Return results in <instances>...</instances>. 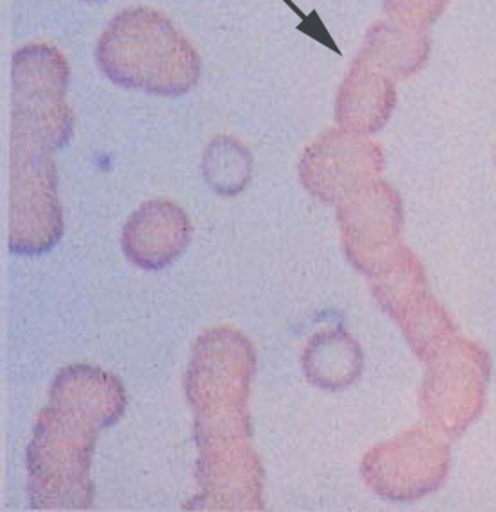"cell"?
I'll return each instance as SVG.
<instances>
[{
    "label": "cell",
    "mask_w": 496,
    "mask_h": 512,
    "mask_svg": "<svg viewBox=\"0 0 496 512\" xmlns=\"http://www.w3.org/2000/svg\"><path fill=\"white\" fill-rule=\"evenodd\" d=\"M97 61L117 85L162 95H180L196 83L201 63L171 20L149 8L113 18L97 47Z\"/></svg>",
    "instance_id": "obj_1"
},
{
    "label": "cell",
    "mask_w": 496,
    "mask_h": 512,
    "mask_svg": "<svg viewBox=\"0 0 496 512\" xmlns=\"http://www.w3.org/2000/svg\"><path fill=\"white\" fill-rule=\"evenodd\" d=\"M428 362L423 412L443 436H461L484 409L491 371L488 353L477 342L455 337Z\"/></svg>",
    "instance_id": "obj_2"
},
{
    "label": "cell",
    "mask_w": 496,
    "mask_h": 512,
    "mask_svg": "<svg viewBox=\"0 0 496 512\" xmlns=\"http://www.w3.org/2000/svg\"><path fill=\"white\" fill-rule=\"evenodd\" d=\"M389 8L393 9L394 15L409 20L411 13V0H385ZM445 0H416V13H418V22H428L441 13Z\"/></svg>",
    "instance_id": "obj_3"
}]
</instances>
